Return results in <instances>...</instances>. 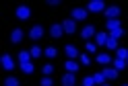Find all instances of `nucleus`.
<instances>
[{
    "label": "nucleus",
    "instance_id": "473e14b6",
    "mask_svg": "<svg viewBox=\"0 0 128 86\" xmlns=\"http://www.w3.org/2000/svg\"><path fill=\"white\" fill-rule=\"evenodd\" d=\"M48 4H50V6H58L60 2H58V0H48Z\"/></svg>",
    "mask_w": 128,
    "mask_h": 86
},
{
    "label": "nucleus",
    "instance_id": "a211bd4d",
    "mask_svg": "<svg viewBox=\"0 0 128 86\" xmlns=\"http://www.w3.org/2000/svg\"><path fill=\"white\" fill-rule=\"evenodd\" d=\"M33 57H31V51H21L19 53V64H27V61H31Z\"/></svg>",
    "mask_w": 128,
    "mask_h": 86
},
{
    "label": "nucleus",
    "instance_id": "2eb2a0df",
    "mask_svg": "<svg viewBox=\"0 0 128 86\" xmlns=\"http://www.w3.org/2000/svg\"><path fill=\"white\" fill-rule=\"evenodd\" d=\"M10 41H12V43H21V41H23V31H21V29H12Z\"/></svg>",
    "mask_w": 128,
    "mask_h": 86
},
{
    "label": "nucleus",
    "instance_id": "4be33fe9",
    "mask_svg": "<svg viewBox=\"0 0 128 86\" xmlns=\"http://www.w3.org/2000/svg\"><path fill=\"white\" fill-rule=\"evenodd\" d=\"M21 70H23L25 74H33V72H35V66L31 64V61H27V64H21Z\"/></svg>",
    "mask_w": 128,
    "mask_h": 86
},
{
    "label": "nucleus",
    "instance_id": "a878e982",
    "mask_svg": "<svg viewBox=\"0 0 128 86\" xmlns=\"http://www.w3.org/2000/svg\"><path fill=\"white\" fill-rule=\"evenodd\" d=\"M4 86H21V84H19V80H17V78L8 76V78H6V80H4Z\"/></svg>",
    "mask_w": 128,
    "mask_h": 86
},
{
    "label": "nucleus",
    "instance_id": "9d476101",
    "mask_svg": "<svg viewBox=\"0 0 128 86\" xmlns=\"http://www.w3.org/2000/svg\"><path fill=\"white\" fill-rule=\"evenodd\" d=\"M64 51H66L68 59H76V57H81V53H78V49L74 47V45H66V47H64Z\"/></svg>",
    "mask_w": 128,
    "mask_h": 86
},
{
    "label": "nucleus",
    "instance_id": "0eeeda50",
    "mask_svg": "<svg viewBox=\"0 0 128 86\" xmlns=\"http://www.w3.org/2000/svg\"><path fill=\"white\" fill-rule=\"evenodd\" d=\"M62 29H64V33H74V31H76V21L74 19L62 21Z\"/></svg>",
    "mask_w": 128,
    "mask_h": 86
},
{
    "label": "nucleus",
    "instance_id": "b1692460",
    "mask_svg": "<svg viewBox=\"0 0 128 86\" xmlns=\"http://www.w3.org/2000/svg\"><path fill=\"white\" fill-rule=\"evenodd\" d=\"M114 68H116V70H124V68H126V59L116 57V59H114Z\"/></svg>",
    "mask_w": 128,
    "mask_h": 86
},
{
    "label": "nucleus",
    "instance_id": "6e6552de",
    "mask_svg": "<svg viewBox=\"0 0 128 86\" xmlns=\"http://www.w3.org/2000/svg\"><path fill=\"white\" fill-rule=\"evenodd\" d=\"M120 12H122V10H120V6H108L103 14H106L108 21H110V19H118V17H120Z\"/></svg>",
    "mask_w": 128,
    "mask_h": 86
},
{
    "label": "nucleus",
    "instance_id": "cd10ccee",
    "mask_svg": "<svg viewBox=\"0 0 128 86\" xmlns=\"http://www.w3.org/2000/svg\"><path fill=\"white\" fill-rule=\"evenodd\" d=\"M42 72H44V76H50V74L54 72V66H52V64H46V66L42 68Z\"/></svg>",
    "mask_w": 128,
    "mask_h": 86
},
{
    "label": "nucleus",
    "instance_id": "f257e3e1",
    "mask_svg": "<svg viewBox=\"0 0 128 86\" xmlns=\"http://www.w3.org/2000/svg\"><path fill=\"white\" fill-rule=\"evenodd\" d=\"M106 2H103V0H91L89 4H87V10L89 12H106Z\"/></svg>",
    "mask_w": 128,
    "mask_h": 86
},
{
    "label": "nucleus",
    "instance_id": "39448f33",
    "mask_svg": "<svg viewBox=\"0 0 128 86\" xmlns=\"http://www.w3.org/2000/svg\"><path fill=\"white\" fill-rule=\"evenodd\" d=\"M29 37L33 39V41H39V39L44 37V27H42V25H33L31 31H29Z\"/></svg>",
    "mask_w": 128,
    "mask_h": 86
},
{
    "label": "nucleus",
    "instance_id": "c9c22d12",
    "mask_svg": "<svg viewBox=\"0 0 128 86\" xmlns=\"http://www.w3.org/2000/svg\"><path fill=\"white\" fill-rule=\"evenodd\" d=\"M103 86H108V84H103Z\"/></svg>",
    "mask_w": 128,
    "mask_h": 86
},
{
    "label": "nucleus",
    "instance_id": "c756f323",
    "mask_svg": "<svg viewBox=\"0 0 128 86\" xmlns=\"http://www.w3.org/2000/svg\"><path fill=\"white\" fill-rule=\"evenodd\" d=\"M83 86H95V78H93V76L83 78Z\"/></svg>",
    "mask_w": 128,
    "mask_h": 86
},
{
    "label": "nucleus",
    "instance_id": "5701e85b",
    "mask_svg": "<svg viewBox=\"0 0 128 86\" xmlns=\"http://www.w3.org/2000/svg\"><path fill=\"white\" fill-rule=\"evenodd\" d=\"M116 57L126 59V57H128V49H126V47H118V49H116Z\"/></svg>",
    "mask_w": 128,
    "mask_h": 86
},
{
    "label": "nucleus",
    "instance_id": "aec40b11",
    "mask_svg": "<svg viewBox=\"0 0 128 86\" xmlns=\"http://www.w3.org/2000/svg\"><path fill=\"white\" fill-rule=\"evenodd\" d=\"M93 78H95V84H97V86H103V84H106V80H108L103 72H97V74H93Z\"/></svg>",
    "mask_w": 128,
    "mask_h": 86
},
{
    "label": "nucleus",
    "instance_id": "f03ea898",
    "mask_svg": "<svg viewBox=\"0 0 128 86\" xmlns=\"http://www.w3.org/2000/svg\"><path fill=\"white\" fill-rule=\"evenodd\" d=\"M14 14H17V19H19V21H27V19L31 17V8H29L27 4H21V6H17Z\"/></svg>",
    "mask_w": 128,
    "mask_h": 86
},
{
    "label": "nucleus",
    "instance_id": "72a5a7b5",
    "mask_svg": "<svg viewBox=\"0 0 128 86\" xmlns=\"http://www.w3.org/2000/svg\"><path fill=\"white\" fill-rule=\"evenodd\" d=\"M126 66H128V57H126Z\"/></svg>",
    "mask_w": 128,
    "mask_h": 86
},
{
    "label": "nucleus",
    "instance_id": "c85d7f7f",
    "mask_svg": "<svg viewBox=\"0 0 128 86\" xmlns=\"http://www.w3.org/2000/svg\"><path fill=\"white\" fill-rule=\"evenodd\" d=\"M39 84H42V86H54V80H52L50 76H44V78H42V82H39Z\"/></svg>",
    "mask_w": 128,
    "mask_h": 86
},
{
    "label": "nucleus",
    "instance_id": "bb28decb",
    "mask_svg": "<svg viewBox=\"0 0 128 86\" xmlns=\"http://www.w3.org/2000/svg\"><path fill=\"white\" fill-rule=\"evenodd\" d=\"M78 64H83V66H89V64H91V57L87 56V53H81V57H78Z\"/></svg>",
    "mask_w": 128,
    "mask_h": 86
},
{
    "label": "nucleus",
    "instance_id": "7c9ffc66",
    "mask_svg": "<svg viewBox=\"0 0 128 86\" xmlns=\"http://www.w3.org/2000/svg\"><path fill=\"white\" fill-rule=\"evenodd\" d=\"M122 35H124V29H116V31H112V33H110V37H114V39H120Z\"/></svg>",
    "mask_w": 128,
    "mask_h": 86
},
{
    "label": "nucleus",
    "instance_id": "1a4fd4ad",
    "mask_svg": "<svg viewBox=\"0 0 128 86\" xmlns=\"http://www.w3.org/2000/svg\"><path fill=\"white\" fill-rule=\"evenodd\" d=\"M62 86H74L76 84V78H74V74H70V72H66V74H64L62 76Z\"/></svg>",
    "mask_w": 128,
    "mask_h": 86
},
{
    "label": "nucleus",
    "instance_id": "f704fd0d",
    "mask_svg": "<svg viewBox=\"0 0 128 86\" xmlns=\"http://www.w3.org/2000/svg\"><path fill=\"white\" fill-rule=\"evenodd\" d=\"M122 86H128V84H122Z\"/></svg>",
    "mask_w": 128,
    "mask_h": 86
},
{
    "label": "nucleus",
    "instance_id": "2f4dec72",
    "mask_svg": "<svg viewBox=\"0 0 128 86\" xmlns=\"http://www.w3.org/2000/svg\"><path fill=\"white\" fill-rule=\"evenodd\" d=\"M87 51H89V53H95V51H97V45H95V41H87Z\"/></svg>",
    "mask_w": 128,
    "mask_h": 86
},
{
    "label": "nucleus",
    "instance_id": "423d86ee",
    "mask_svg": "<svg viewBox=\"0 0 128 86\" xmlns=\"http://www.w3.org/2000/svg\"><path fill=\"white\" fill-rule=\"evenodd\" d=\"M95 35H97V31H95L93 25H87V27H83V31H81V37L85 39V41H89V39L95 37Z\"/></svg>",
    "mask_w": 128,
    "mask_h": 86
},
{
    "label": "nucleus",
    "instance_id": "ddd939ff",
    "mask_svg": "<svg viewBox=\"0 0 128 86\" xmlns=\"http://www.w3.org/2000/svg\"><path fill=\"white\" fill-rule=\"evenodd\" d=\"M97 64H101V66H108V64H112V56L110 53H97Z\"/></svg>",
    "mask_w": 128,
    "mask_h": 86
},
{
    "label": "nucleus",
    "instance_id": "412c9836",
    "mask_svg": "<svg viewBox=\"0 0 128 86\" xmlns=\"http://www.w3.org/2000/svg\"><path fill=\"white\" fill-rule=\"evenodd\" d=\"M29 51H31V57H33V59H37L39 56H44V49L39 47V45H33V47H31Z\"/></svg>",
    "mask_w": 128,
    "mask_h": 86
},
{
    "label": "nucleus",
    "instance_id": "f3484780",
    "mask_svg": "<svg viewBox=\"0 0 128 86\" xmlns=\"http://www.w3.org/2000/svg\"><path fill=\"white\" fill-rule=\"evenodd\" d=\"M106 27H108L110 33H112V31H116V29H122V27H120V21H118V19H110V21L106 23Z\"/></svg>",
    "mask_w": 128,
    "mask_h": 86
},
{
    "label": "nucleus",
    "instance_id": "dca6fc26",
    "mask_svg": "<svg viewBox=\"0 0 128 86\" xmlns=\"http://www.w3.org/2000/svg\"><path fill=\"white\" fill-rule=\"evenodd\" d=\"M101 72L106 74L108 80H116V78H118V70L116 68H106V70H101Z\"/></svg>",
    "mask_w": 128,
    "mask_h": 86
},
{
    "label": "nucleus",
    "instance_id": "20e7f679",
    "mask_svg": "<svg viewBox=\"0 0 128 86\" xmlns=\"http://www.w3.org/2000/svg\"><path fill=\"white\" fill-rule=\"evenodd\" d=\"M87 14H89L87 8L76 6V8H72V12H70V19H74V21H87Z\"/></svg>",
    "mask_w": 128,
    "mask_h": 86
},
{
    "label": "nucleus",
    "instance_id": "6ab92c4d",
    "mask_svg": "<svg viewBox=\"0 0 128 86\" xmlns=\"http://www.w3.org/2000/svg\"><path fill=\"white\" fill-rule=\"evenodd\" d=\"M44 56H46L48 59H54L56 56H58V49H56V47H46V49H44Z\"/></svg>",
    "mask_w": 128,
    "mask_h": 86
},
{
    "label": "nucleus",
    "instance_id": "7ed1b4c3",
    "mask_svg": "<svg viewBox=\"0 0 128 86\" xmlns=\"http://www.w3.org/2000/svg\"><path fill=\"white\" fill-rule=\"evenodd\" d=\"M0 64H2V68L6 70V72L14 70V59H12L10 53H2V57H0Z\"/></svg>",
    "mask_w": 128,
    "mask_h": 86
},
{
    "label": "nucleus",
    "instance_id": "393cba45",
    "mask_svg": "<svg viewBox=\"0 0 128 86\" xmlns=\"http://www.w3.org/2000/svg\"><path fill=\"white\" fill-rule=\"evenodd\" d=\"M106 47H108V49H118V39L110 37V39H108V43H106Z\"/></svg>",
    "mask_w": 128,
    "mask_h": 86
},
{
    "label": "nucleus",
    "instance_id": "4468645a",
    "mask_svg": "<svg viewBox=\"0 0 128 86\" xmlns=\"http://www.w3.org/2000/svg\"><path fill=\"white\" fill-rule=\"evenodd\" d=\"M64 70H66V72H70V74H74L76 70H78V61H74V59H68L66 64H64Z\"/></svg>",
    "mask_w": 128,
    "mask_h": 86
},
{
    "label": "nucleus",
    "instance_id": "f8f14e48",
    "mask_svg": "<svg viewBox=\"0 0 128 86\" xmlns=\"http://www.w3.org/2000/svg\"><path fill=\"white\" fill-rule=\"evenodd\" d=\"M110 39V33H103V31H99L97 35H95V45H106Z\"/></svg>",
    "mask_w": 128,
    "mask_h": 86
},
{
    "label": "nucleus",
    "instance_id": "9b49d317",
    "mask_svg": "<svg viewBox=\"0 0 128 86\" xmlns=\"http://www.w3.org/2000/svg\"><path fill=\"white\" fill-rule=\"evenodd\" d=\"M50 35H52L54 39H60V37L64 35V29H62V25H52V27H50Z\"/></svg>",
    "mask_w": 128,
    "mask_h": 86
}]
</instances>
